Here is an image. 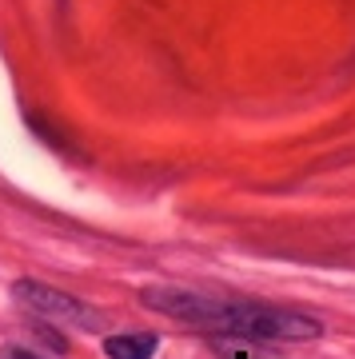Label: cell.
Returning a JSON list of instances; mask_svg holds the SVG:
<instances>
[{
    "mask_svg": "<svg viewBox=\"0 0 355 359\" xmlns=\"http://www.w3.org/2000/svg\"><path fill=\"white\" fill-rule=\"evenodd\" d=\"M216 332L260 339V344H304L323 335V323L307 311L272 308V304H220Z\"/></svg>",
    "mask_w": 355,
    "mask_h": 359,
    "instance_id": "1",
    "label": "cell"
},
{
    "mask_svg": "<svg viewBox=\"0 0 355 359\" xmlns=\"http://www.w3.org/2000/svg\"><path fill=\"white\" fill-rule=\"evenodd\" d=\"M104 355L108 359H152L156 355V335L152 332H124L104 339Z\"/></svg>",
    "mask_w": 355,
    "mask_h": 359,
    "instance_id": "4",
    "label": "cell"
},
{
    "mask_svg": "<svg viewBox=\"0 0 355 359\" xmlns=\"http://www.w3.org/2000/svg\"><path fill=\"white\" fill-rule=\"evenodd\" d=\"M13 295H16L20 308H28L44 323H64V327H80V332H104L100 311H92L84 299L60 292V287H48V283H36V280H20V283H13Z\"/></svg>",
    "mask_w": 355,
    "mask_h": 359,
    "instance_id": "2",
    "label": "cell"
},
{
    "mask_svg": "<svg viewBox=\"0 0 355 359\" xmlns=\"http://www.w3.org/2000/svg\"><path fill=\"white\" fill-rule=\"evenodd\" d=\"M140 299L152 311L168 316V320H180V323H188V327H203V332H216V316H220V304H224V299L188 292V287H168V283L144 287Z\"/></svg>",
    "mask_w": 355,
    "mask_h": 359,
    "instance_id": "3",
    "label": "cell"
},
{
    "mask_svg": "<svg viewBox=\"0 0 355 359\" xmlns=\"http://www.w3.org/2000/svg\"><path fill=\"white\" fill-rule=\"evenodd\" d=\"M0 359H40V355L28 351V347H20V344H8V347H0Z\"/></svg>",
    "mask_w": 355,
    "mask_h": 359,
    "instance_id": "5",
    "label": "cell"
}]
</instances>
